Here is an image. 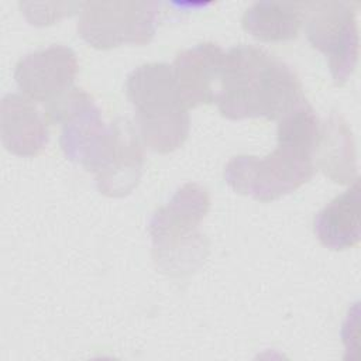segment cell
<instances>
[{
	"mask_svg": "<svg viewBox=\"0 0 361 361\" xmlns=\"http://www.w3.org/2000/svg\"><path fill=\"white\" fill-rule=\"evenodd\" d=\"M361 188L358 178L340 196L334 197L313 219L319 241L330 250H347L358 244L361 235Z\"/></svg>",
	"mask_w": 361,
	"mask_h": 361,
	"instance_id": "obj_10",
	"label": "cell"
},
{
	"mask_svg": "<svg viewBox=\"0 0 361 361\" xmlns=\"http://www.w3.org/2000/svg\"><path fill=\"white\" fill-rule=\"evenodd\" d=\"M1 141L7 151L20 157H34L48 144V124L34 100L10 93L1 100Z\"/></svg>",
	"mask_w": 361,
	"mask_h": 361,
	"instance_id": "obj_9",
	"label": "cell"
},
{
	"mask_svg": "<svg viewBox=\"0 0 361 361\" xmlns=\"http://www.w3.org/2000/svg\"><path fill=\"white\" fill-rule=\"evenodd\" d=\"M305 100L292 68L265 49L237 45L224 54L214 100L223 117L279 120Z\"/></svg>",
	"mask_w": 361,
	"mask_h": 361,
	"instance_id": "obj_2",
	"label": "cell"
},
{
	"mask_svg": "<svg viewBox=\"0 0 361 361\" xmlns=\"http://www.w3.org/2000/svg\"><path fill=\"white\" fill-rule=\"evenodd\" d=\"M317 154H320L319 166L334 182L348 183L357 178L351 133L341 117L331 116L329 121L322 124Z\"/></svg>",
	"mask_w": 361,
	"mask_h": 361,
	"instance_id": "obj_13",
	"label": "cell"
},
{
	"mask_svg": "<svg viewBox=\"0 0 361 361\" xmlns=\"http://www.w3.org/2000/svg\"><path fill=\"white\" fill-rule=\"evenodd\" d=\"M127 97L135 109V127L152 151L168 154L188 138L190 118L172 66L165 62L144 63L127 78Z\"/></svg>",
	"mask_w": 361,
	"mask_h": 361,
	"instance_id": "obj_4",
	"label": "cell"
},
{
	"mask_svg": "<svg viewBox=\"0 0 361 361\" xmlns=\"http://www.w3.org/2000/svg\"><path fill=\"white\" fill-rule=\"evenodd\" d=\"M306 3L257 1L241 18L243 28L259 41L279 42L295 38L305 18Z\"/></svg>",
	"mask_w": 361,
	"mask_h": 361,
	"instance_id": "obj_11",
	"label": "cell"
},
{
	"mask_svg": "<svg viewBox=\"0 0 361 361\" xmlns=\"http://www.w3.org/2000/svg\"><path fill=\"white\" fill-rule=\"evenodd\" d=\"M210 207L206 188L188 182L152 214L148 231L155 265L165 274L182 276L200 267L209 252L199 226Z\"/></svg>",
	"mask_w": 361,
	"mask_h": 361,
	"instance_id": "obj_3",
	"label": "cell"
},
{
	"mask_svg": "<svg viewBox=\"0 0 361 361\" xmlns=\"http://www.w3.org/2000/svg\"><path fill=\"white\" fill-rule=\"evenodd\" d=\"M322 124L307 103L302 102L279 118L278 145L267 157L235 155L224 166V180L240 195L271 202L288 195L314 173V157Z\"/></svg>",
	"mask_w": 361,
	"mask_h": 361,
	"instance_id": "obj_1",
	"label": "cell"
},
{
	"mask_svg": "<svg viewBox=\"0 0 361 361\" xmlns=\"http://www.w3.org/2000/svg\"><path fill=\"white\" fill-rule=\"evenodd\" d=\"M157 1H87L82 4L78 34L97 49L148 44L157 27Z\"/></svg>",
	"mask_w": 361,
	"mask_h": 361,
	"instance_id": "obj_5",
	"label": "cell"
},
{
	"mask_svg": "<svg viewBox=\"0 0 361 361\" xmlns=\"http://www.w3.org/2000/svg\"><path fill=\"white\" fill-rule=\"evenodd\" d=\"M224 54L217 44L203 42L176 55L172 72L186 109L216 100Z\"/></svg>",
	"mask_w": 361,
	"mask_h": 361,
	"instance_id": "obj_8",
	"label": "cell"
},
{
	"mask_svg": "<svg viewBox=\"0 0 361 361\" xmlns=\"http://www.w3.org/2000/svg\"><path fill=\"white\" fill-rule=\"evenodd\" d=\"M142 148L133 124L123 118L121 138L110 169L96 180L100 193L111 197L128 195L140 182L142 173Z\"/></svg>",
	"mask_w": 361,
	"mask_h": 361,
	"instance_id": "obj_12",
	"label": "cell"
},
{
	"mask_svg": "<svg viewBox=\"0 0 361 361\" xmlns=\"http://www.w3.org/2000/svg\"><path fill=\"white\" fill-rule=\"evenodd\" d=\"M305 10L309 42L327 56L334 83H345L358 59V30L351 4L316 1L306 3Z\"/></svg>",
	"mask_w": 361,
	"mask_h": 361,
	"instance_id": "obj_6",
	"label": "cell"
},
{
	"mask_svg": "<svg viewBox=\"0 0 361 361\" xmlns=\"http://www.w3.org/2000/svg\"><path fill=\"white\" fill-rule=\"evenodd\" d=\"M76 72V54L68 47L51 45L21 58L14 79L24 96L48 104L73 87Z\"/></svg>",
	"mask_w": 361,
	"mask_h": 361,
	"instance_id": "obj_7",
	"label": "cell"
}]
</instances>
